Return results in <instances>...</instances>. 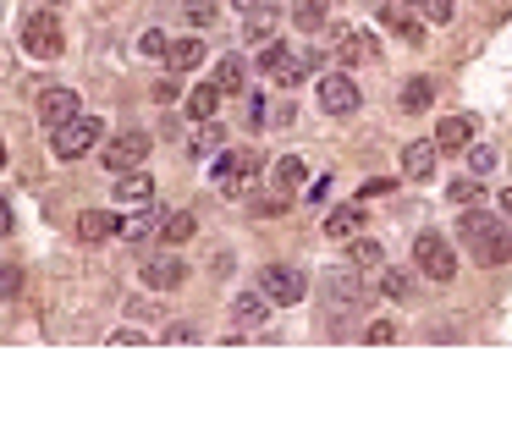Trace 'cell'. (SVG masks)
Masks as SVG:
<instances>
[{
    "label": "cell",
    "mask_w": 512,
    "mask_h": 429,
    "mask_svg": "<svg viewBox=\"0 0 512 429\" xmlns=\"http://www.w3.org/2000/svg\"><path fill=\"white\" fill-rule=\"evenodd\" d=\"M23 50L34 55V61H56V55H61V22H56V11H28Z\"/></svg>",
    "instance_id": "52a82bcc"
},
{
    "label": "cell",
    "mask_w": 512,
    "mask_h": 429,
    "mask_svg": "<svg viewBox=\"0 0 512 429\" xmlns=\"http://www.w3.org/2000/svg\"><path fill=\"white\" fill-rule=\"evenodd\" d=\"M259 292L287 308V303H303L309 281H303V270H292V264H265V270H259Z\"/></svg>",
    "instance_id": "ba28073f"
},
{
    "label": "cell",
    "mask_w": 512,
    "mask_h": 429,
    "mask_svg": "<svg viewBox=\"0 0 512 429\" xmlns=\"http://www.w3.org/2000/svg\"><path fill=\"white\" fill-rule=\"evenodd\" d=\"M375 17L386 22L391 33H402V39H408V44H419V39H424V33H419V22H408V17H402V11H397V6H380Z\"/></svg>",
    "instance_id": "f1b7e54d"
},
{
    "label": "cell",
    "mask_w": 512,
    "mask_h": 429,
    "mask_svg": "<svg viewBox=\"0 0 512 429\" xmlns=\"http://www.w3.org/2000/svg\"><path fill=\"white\" fill-rule=\"evenodd\" d=\"M468 143H474V116H446L435 127V149L441 154H463Z\"/></svg>",
    "instance_id": "9a60e30c"
},
{
    "label": "cell",
    "mask_w": 512,
    "mask_h": 429,
    "mask_svg": "<svg viewBox=\"0 0 512 429\" xmlns=\"http://www.w3.org/2000/svg\"><path fill=\"white\" fill-rule=\"evenodd\" d=\"M430 105H435V77H408V83H402V110H408V116H424Z\"/></svg>",
    "instance_id": "d6986e66"
},
{
    "label": "cell",
    "mask_w": 512,
    "mask_h": 429,
    "mask_svg": "<svg viewBox=\"0 0 512 429\" xmlns=\"http://www.w3.org/2000/svg\"><path fill=\"white\" fill-rule=\"evenodd\" d=\"M380 292H386V297H397V303H408V297H413V281H408V270H397V264H391V270L380 275Z\"/></svg>",
    "instance_id": "1f68e13d"
},
{
    "label": "cell",
    "mask_w": 512,
    "mask_h": 429,
    "mask_svg": "<svg viewBox=\"0 0 512 429\" xmlns=\"http://www.w3.org/2000/svg\"><path fill=\"white\" fill-rule=\"evenodd\" d=\"M501 209H507V215H512V187H507V193H501Z\"/></svg>",
    "instance_id": "ee69618b"
},
{
    "label": "cell",
    "mask_w": 512,
    "mask_h": 429,
    "mask_svg": "<svg viewBox=\"0 0 512 429\" xmlns=\"http://www.w3.org/2000/svg\"><path fill=\"white\" fill-rule=\"evenodd\" d=\"M199 61H204V44H199V39H171V50H166V66H171V72H193Z\"/></svg>",
    "instance_id": "7402d4cb"
},
{
    "label": "cell",
    "mask_w": 512,
    "mask_h": 429,
    "mask_svg": "<svg viewBox=\"0 0 512 429\" xmlns=\"http://www.w3.org/2000/svg\"><path fill=\"white\" fill-rule=\"evenodd\" d=\"M144 286L149 292H177L182 281H188V264L177 259V253H155V259H144Z\"/></svg>",
    "instance_id": "8fae6325"
},
{
    "label": "cell",
    "mask_w": 512,
    "mask_h": 429,
    "mask_svg": "<svg viewBox=\"0 0 512 429\" xmlns=\"http://www.w3.org/2000/svg\"><path fill=\"white\" fill-rule=\"evenodd\" d=\"M23 292V270L17 264H0V297H17Z\"/></svg>",
    "instance_id": "8d00e7d4"
},
{
    "label": "cell",
    "mask_w": 512,
    "mask_h": 429,
    "mask_svg": "<svg viewBox=\"0 0 512 429\" xmlns=\"http://www.w3.org/2000/svg\"><path fill=\"white\" fill-rule=\"evenodd\" d=\"M358 193H364V198H386V193H391V182H386V176H369V182L358 187Z\"/></svg>",
    "instance_id": "60d3db41"
},
{
    "label": "cell",
    "mask_w": 512,
    "mask_h": 429,
    "mask_svg": "<svg viewBox=\"0 0 512 429\" xmlns=\"http://www.w3.org/2000/svg\"><path fill=\"white\" fill-rule=\"evenodd\" d=\"M116 237H127V242H144V237H149V220H144V215L122 220V226H116Z\"/></svg>",
    "instance_id": "74e56055"
},
{
    "label": "cell",
    "mask_w": 512,
    "mask_h": 429,
    "mask_svg": "<svg viewBox=\"0 0 512 429\" xmlns=\"http://www.w3.org/2000/svg\"><path fill=\"white\" fill-rule=\"evenodd\" d=\"M419 11H424V17L435 22V28H441V22H452V17H457V6H452V0H424Z\"/></svg>",
    "instance_id": "d590c367"
},
{
    "label": "cell",
    "mask_w": 512,
    "mask_h": 429,
    "mask_svg": "<svg viewBox=\"0 0 512 429\" xmlns=\"http://www.w3.org/2000/svg\"><path fill=\"white\" fill-rule=\"evenodd\" d=\"M144 154H149V132H122L116 143H105L100 149V160H105V171H133V165H144Z\"/></svg>",
    "instance_id": "30bf717a"
},
{
    "label": "cell",
    "mask_w": 512,
    "mask_h": 429,
    "mask_svg": "<svg viewBox=\"0 0 512 429\" xmlns=\"http://www.w3.org/2000/svg\"><path fill=\"white\" fill-rule=\"evenodd\" d=\"M232 319H237V325H248V330L265 325V319H270V297H265V292H243V297L232 303Z\"/></svg>",
    "instance_id": "ffe728a7"
},
{
    "label": "cell",
    "mask_w": 512,
    "mask_h": 429,
    "mask_svg": "<svg viewBox=\"0 0 512 429\" xmlns=\"http://www.w3.org/2000/svg\"><path fill=\"white\" fill-rule=\"evenodd\" d=\"M182 17H188L193 28H210V22H215V0H182Z\"/></svg>",
    "instance_id": "e575fe53"
},
{
    "label": "cell",
    "mask_w": 512,
    "mask_h": 429,
    "mask_svg": "<svg viewBox=\"0 0 512 429\" xmlns=\"http://www.w3.org/2000/svg\"><path fill=\"white\" fill-rule=\"evenodd\" d=\"M320 292H325V308L331 314H358V308L369 303V286H364V275L353 270V264H342V270H325L320 275Z\"/></svg>",
    "instance_id": "5b68a950"
},
{
    "label": "cell",
    "mask_w": 512,
    "mask_h": 429,
    "mask_svg": "<svg viewBox=\"0 0 512 429\" xmlns=\"http://www.w3.org/2000/svg\"><path fill=\"white\" fill-rule=\"evenodd\" d=\"M485 193V187H479V176H457V182H446V198H452V204H474V198Z\"/></svg>",
    "instance_id": "836d02e7"
},
{
    "label": "cell",
    "mask_w": 512,
    "mask_h": 429,
    "mask_svg": "<svg viewBox=\"0 0 512 429\" xmlns=\"http://www.w3.org/2000/svg\"><path fill=\"white\" fill-rule=\"evenodd\" d=\"M413 264L441 286L457 281V253H452V242H446L441 231H419V237H413Z\"/></svg>",
    "instance_id": "8992f818"
},
{
    "label": "cell",
    "mask_w": 512,
    "mask_h": 429,
    "mask_svg": "<svg viewBox=\"0 0 512 429\" xmlns=\"http://www.w3.org/2000/svg\"><path fill=\"white\" fill-rule=\"evenodd\" d=\"M292 22H298L303 33L325 28V0H292Z\"/></svg>",
    "instance_id": "83f0119b"
},
{
    "label": "cell",
    "mask_w": 512,
    "mask_h": 429,
    "mask_svg": "<svg viewBox=\"0 0 512 429\" xmlns=\"http://www.w3.org/2000/svg\"><path fill=\"white\" fill-rule=\"evenodd\" d=\"M314 99H320L325 116H353L364 94H358V83L347 72H331V77H320V83H314Z\"/></svg>",
    "instance_id": "9c48e42d"
},
{
    "label": "cell",
    "mask_w": 512,
    "mask_h": 429,
    "mask_svg": "<svg viewBox=\"0 0 512 429\" xmlns=\"http://www.w3.org/2000/svg\"><path fill=\"white\" fill-rule=\"evenodd\" d=\"M435 160H441V149H435V138H419V143H408V149H402V171L408 176H435Z\"/></svg>",
    "instance_id": "2e32d148"
},
{
    "label": "cell",
    "mask_w": 512,
    "mask_h": 429,
    "mask_svg": "<svg viewBox=\"0 0 512 429\" xmlns=\"http://www.w3.org/2000/svg\"><path fill=\"white\" fill-rule=\"evenodd\" d=\"M468 176H490L496 171V149H490V143H468Z\"/></svg>",
    "instance_id": "4dcf8cb0"
},
{
    "label": "cell",
    "mask_w": 512,
    "mask_h": 429,
    "mask_svg": "<svg viewBox=\"0 0 512 429\" xmlns=\"http://www.w3.org/2000/svg\"><path fill=\"white\" fill-rule=\"evenodd\" d=\"M166 50H171V39L160 28H144L138 33V55H149V61H166Z\"/></svg>",
    "instance_id": "d6a6232c"
},
{
    "label": "cell",
    "mask_w": 512,
    "mask_h": 429,
    "mask_svg": "<svg viewBox=\"0 0 512 429\" xmlns=\"http://www.w3.org/2000/svg\"><path fill=\"white\" fill-rule=\"evenodd\" d=\"M0 165H6V143H0Z\"/></svg>",
    "instance_id": "f6af8a7d"
},
{
    "label": "cell",
    "mask_w": 512,
    "mask_h": 429,
    "mask_svg": "<svg viewBox=\"0 0 512 429\" xmlns=\"http://www.w3.org/2000/svg\"><path fill=\"white\" fill-rule=\"evenodd\" d=\"M243 61H237V55H226V61L221 66H215V77H210V83L215 88H221V99H232V94H243Z\"/></svg>",
    "instance_id": "603a6c76"
},
{
    "label": "cell",
    "mask_w": 512,
    "mask_h": 429,
    "mask_svg": "<svg viewBox=\"0 0 512 429\" xmlns=\"http://www.w3.org/2000/svg\"><path fill=\"white\" fill-rule=\"evenodd\" d=\"M78 116V94H72V88H45V94H39V121H45V127H61V121H72Z\"/></svg>",
    "instance_id": "5bb4252c"
},
{
    "label": "cell",
    "mask_w": 512,
    "mask_h": 429,
    "mask_svg": "<svg viewBox=\"0 0 512 429\" xmlns=\"http://www.w3.org/2000/svg\"><path fill=\"white\" fill-rule=\"evenodd\" d=\"M45 6H56V0H45Z\"/></svg>",
    "instance_id": "7dc6e473"
},
{
    "label": "cell",
    "mask_w": 512,
    "mask_h": 429,
    "mask_svg": "<svg viewBox=\"0 0 512 429\" xmlns=\"http://www.w3.org/2000/svg\"><path fill=\"white\" fill-rule=\"evenodd\" d=\"M12 231H17V215H12V204L0 198V237H12Z\"/></svg>",
    "instance_id": "b9f144b4"
},
{
    "label": "cell",
    "mask_w": 512,
    "mask_h": 429,
    "mask_svg": "<svg viewBox=\"0 0 512 429\" xmlns=\"http://www.w3.org/2000/svg\"><path fill=\"white\" fill-rule=\"evenodd\" d=\"M314 66H320V55H309V50H287V44H276V39H265L259 44V72L265 77H276L281 88H298L303 77L314 72Z\"/></svg>",
    "instance_id": "3957f363"
},
{
    "label": "cell",
    "mask_w": 512,
    "mask_h": 429,
    "mask_svg": "<svg viewBox=\"0 0 512 429\" xmlns=\"http://www.w3.org/2000/svg\"><path fill=\"white\" fill-rule=\"evenodd\" d=\"M221 143H226V127H221V121H204L199 138L188 143V154H193V160H215V154H221Z\"/></svg>",
    "instance_id": "44dd1931"
},
{
    "label": "cell",
    "mask_w": 512,
    "mask_h": 429,
    "mask_svg": "<svg viewBox=\"0 0 512 429\" xmlns=\"http://www.w3.org/2000/svg\"><path fill=\"white\" fill-rule=\"evenodd\" d=\"M408 6H424V0H408Z\"/></svg>",
    "instance_id": "bcb514c9"
},
{
    "label": "cell",
    "mask_w": 512,
    "mask_h": 429,
    "mask_svg": "<svg viewBox=\"0 0 512 429\" xmlns=\"http://www.w3.org/2000/svg\"><path fill=\"white\" fill-rule=\"evenodd\" d=\"M270 33H276V11H270V0H265L259 11H248V39H254V44H265Z\"/></svg>",
    "instance_id": "f546056e"
},
{
    "label": "cell",
    "mask_w": 512,
    "mask_h": 429,
    "mask_svg": "<svg viewBox=\"0 0 512 429\" xmlns=\"http://www.w3.org/2000/svg\"><path fill=\"white\" fill-rule=\"evenodd\" d=\"M116 204L149 209V204H155V176H144L138 165H133V171H122V176H116Z\"/></svg>",
    "instance_id": "4fadbf2b"
},
{
    "label": "cell",
    "mask_w": 512,
    "mask_h": 429,
    "mask_svg": "<svg viewBox=\"0 0 512 429\" xmlns=\"http://www.w3.org/2000/svg\"><path fill=\"white\" fill-rule=\"evenodd\" d=\"M347 264H353V270H380V264H386V253H380L375 237H358L353 248H347Z\"/></svg>",
    "instance_id": "d4e9b609"
},
{
    "label": "cell",
    "mask_w": 512,
    "mask_h": 429,
    "mask_svg": "<svg viewBox=\"0 0 512 429\" xmlns=\"http://www.w3.org/2000/svg\"><path fill=\"white\" fill-rule=\"evenodd\" d=\"M325 231H331V237H353V231H364V209L358 204L331 209V215H325Z\"/></svg>",
    "instance_id": "cb8c5ba5"
},
{
    "label": "cell",
    "mask_w": 512,
    "mask_h": 429,
    "mask_svg": "<svg viewBox=\"0 0 512 429\" xmlns=\"http://www.w3.org/2000/svg\"><path fill=\"white\" fill-rule=\"evenodd\" d=\"M287 204H292V193H270L265 204H254V215H265V220L270 215H287Z\"/></svg>",
    "instance_id": "f35d334b"
},
{
    "label": "cell",
    "mask_w": 512,
    "mask_h": 429,
    "mask_svg": "<svg viewBox=\"0 0 512 429\" xmlns=\"http://www.w3.org/2000/svg\"><path fill=\"white\" fill-rule=\"evenodd\" d=\"M259 6H265V0H237V11H259Z\"/></svg>",
    "instance_id": "7bdbcfd3"
},
{
    "label": "cell",
    "mask_w": 512,
    "mask_h": 429,
    "mask_svg": "<svg viewBox=\"0 0 512 429\" xmlns=\"http://www.w3.org/2000/svg\"><path fill=\"white\" fill-rule=\"evenodd\" d=\"M215 105H221V88L215 83H204L188 94V116H199V121H215Z\"/></svg>",
    "instance_id": "4316f807"
},
{
    "label": "cell",
    "mask_w": 512,
    "mask_h": 429,
    "mask_svg": "<svg viewBox=\"0 0 512 429\" xmlns=\"http://www.w3.org/2000/svg\"><path fill=\"white\" fill-rule=\"evenodd\" d=\"M254 176H259V149H221L215 154V171H210V187L221 198H243Z\"/></svg>",
    "instance_id": "7a4b0ae2"
},
{
    "label": "cell",
    "mask_w": 512,
    "mask_h": 429,
    "mask_svg": "<svg viewBox=\"0 0 512 429\" xmlns=\"http://www.w3.org/2000/svg\"><path fill=\"white\" fill-rule=\"evenodd\" d=\"M336 55H342L347 66H369V61H380V39H375V33H364V28H342Z\"/></svg>",
    "instance_id": "7c38bea8"
},
{
    "label": "cell",
    "mask_w": 512,
    "mask_h": 429,
    "mask_svg": "<svg viewBox=\"0 0 512 429\" xmlns=\"http://www.w3.org/2000/svg\"><path fill=\"white\" fill-rule=\"evenodd\" d=\"M116 226H122V220H116L111 209H83L78 215V242H105V237H116Z\"/></svg>",
    "instance_id": "e0dca14e"
},
{
    "label": "cell",
    "mask_w": 512,
    "mask_h": 429,
    "mask_svg": "<svg viewBox=\"0 0 512 429\" xmlns=\"http://www.w3.org/2000/svg\"><path fill=\"white\" fill-rule=\"evenodd\" d=\"M303 182H309V165H303L298 154H287V160H276V187H281V193H298Z\"/></svg>",
    "instance_id": "484cf974"
},
{
    "label": "cell",
    "mask_w": 512,
    "mask_h": 429,
    "mask_svg": "<svg viewBox=\"0 0 512 429\" xmlns=\"http://www.w3.org/2000/svg\"><path fill=\"white\" fill-rule=\"evenodd\" d=\"M457 237H463L468 259L485 264V270H496V264L512 259V231H507V220L485 215V209H468V215L457 220Z\"/></svg>",
    "instance_id": "6da1fadb"
},
{
    "label": "cell",
    "mask_w": 512,
    "mask_h": 429,
    "mask_svg": "<svg viewBox=\"0 0 512 429\" xmlns=\"http://www.w3.org/2000/svg\"><path fill=\"white\" fill-rule=\"evenodd\" d=\"M100 138H105V121L83 116V110L72 121H61V127H50V149H56V160H83Z\"/></svg>",
    "instance_id": "277c9868"
},
{
    "label": "cell",
    "mask_w": 512,
    "mask_h": 429,
    "mask_svg": "<svg viewBox=\"0 0 512 429\" xmlns=\"http://www.w3.org/2000/svg\"><path fill=\"white\" fill-rule=\"evenodd\" d=\"M193 231H199V220H193L188 209H171V215H166V220H160V226H155V237L166 242V248H182V242H188Z\"/></svg>",
    "instance_id": "ac0fdd59"
},
{
    "label": "cell",
    "mask_w": 512,
    "mask_h": 429,
    "mask_svg": "<svg viewBox=\"0 0 512 429\" xmlns=\"http://www.w3.org/2000/svg\"><path fill=\"white\" fill-rule=\"evenodd\" d=\"M369 341H375V347H386V341H397V325H391V319H380V325H369Z\"/></svg>",
    "instance_id": "ab89813d"
}]
</instances>
